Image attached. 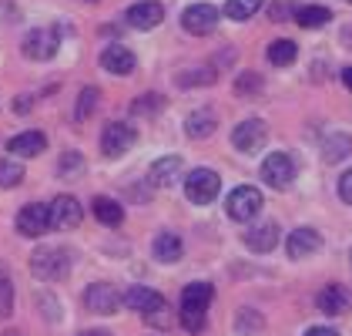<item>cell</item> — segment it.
Returning <instances> with one entry per match:
<instances>
[{
	"label": "cell",
	"instance_id": "7bdbcfd3",
	"mask_svg": "<svg viewBox=\"0 0 352 336\" xmlns=\"http://www.w3.org/2000/svg\"><path fill=\"white\" fill-rule=\"evenodd\" d=\"M0 276H7V269H3V262H0Z\"/></svg>",
	"mask_w": 352,
	"mask_h": 336
},
{
	"label": "cell",
	"instance_id": "4fadbf2b",
	"mask_svg": "<svg viewBox=\"0 0 352 336\" xmlns=\"http://www.w3.org/2000/svg\"><path fill=\"white\" fill-rule=\"evenodd\" d=\"M84 306L91 309V313H98V316H111V313H118V306H121V293L111 282H94L84 293Z\"/></svg>",
	"mask_w": 352,
	"mask_h": 336
},
{
	"label": "cell",
	"instance_id": "9a60e30c",
	"mask_svg": "<svg viewBox=\"0 0 352 336\" xmlns=\"http://www.w3.org/2000/svg\"><path fill=\"white\" fill-rule=\"evenodd\" d=\"M138 64V57L131 48H124V44H111L101 51V67L108 71V74H118V78H124V74H131Z\"/></svg>",
	"mask_w": 352,
	"mask_h": 336
},
{
	"label": "cell",
	"instance_id": "60d3db41",
	"mask_svg": "<svg viewBox=\"0 0 352 336\" xmlns=\"http://www.w3.org/2000/svg\"><path fill=\"white\" fill-rule=\"evenodd\" d=\"M78 336H111L108 330H84V333H78Z\"/></svg>",
	"mask_w": 352,
	"mask_h": 336
},
{
	"label": "cell",
	"instance_id": "83f0119b",
	"mask_svg": "<svg viewBox=\"0 0 352 336\" xmlns=\"http://www.w3.org/2000/svg\"><path fill=\"white\" fill-rule=\"evenodd\" d=\"M262 3H265V0H225V14H228L232 21H248L252 14L262 10Z\"/></svg>",
	"mask_w": 352,
	"mask_h": 336
},
{
	"label": "cell",
	"instance_id": "7c38bea8",
	"mask_svg": "<svg viewBox=\"0 0 352 336\" xmlns=\"http://www.w3.org/2000/svg\"><path fill=\"white\" fill-rule=\"evenodd\" d=\"M51 229V216H47V205L44 202H30L17 212V232L28 235V239H41L44 232Z\"/></svg>",
	"mask_w": 352,
	"mask_h": 336
},
{
	"label": "cell",
	"instance_id": "7a4b0ae2",
	"mask_svg": "<svg viewBox=\"0 0 352 336\" xmlns=\"http://www.w3.org/2000/svg\"><path fill=\"white\" fill-rule=\"evenodd\" d=\"M30 273L41 282H57L71 273V252L64 246H41L30 255Z\"/></svg>",
	"mask_w": 352,
	"mask_h": 336
},
{
	"label": "cell",
	"instance_id": "ee69618b",
	"mask_svg": "<svg viewBox=\"0 0 352 336\" xmlns=\"http://www.w3.org/2000/svg\"><path fill=\"white\" fill-rule=\"evenodd\" d=\"M346 3H352V0H346Z\"/></svg>",
	"mask_w": 352,
	"mask_h": 336
},
{
	"label": "cell",
	"instance_id": "8d00e7d4",
	"mask_svg": "<svg viewBox=\"0 0 352 336\" xmlns=\"http://www.w3.org/2000/svg\"><path fill=\"white\" fill-rule=\"evenodd\" d=\"M339 198L352 205V168L346 171V175H342V178H339Z\"/></svg>",
	"mask_w": 352,
	"mask_h": 336
},
{
	"label": "cell",
	"instance_id": "30bf717a",
	"mask_svg": "<svg viewBox=\"0 0 352 336\" xmlns=\"http://www.w3.org/2000/svg\"><path fill=\"white\" fill-rule=\"evenodd\" d=\"M47 216H51V229L67 232V229H78V225H81L84 209L74 196H57L54 202L47 205Z\"/></svg>",
	"mask_w": 352,
	"mask_h": 336
},
{
	"label": "cell",
	"instance_id": "ac0fdd59",
	"mask_svg": "<svg viewBox=\"0 0 352 336\" xmlns=\"http://www.w3.org/2000/svg\"><path fill=\"white\" fill-rule=\"evenodd\" d=\"M44 148H47V135H41V132H21L7 141V151L21 155V158H37V155H44Z\"/></svg>",
	"mask_w": 352,
	"mask_h": 336
},
{
	"label": "cell",
	"instance_id": "f6af8a7d",
	"mask_svg": "<svg viewBox=\"0 0 352 336\" xmlns=\"http://www.w3.org/2000/svg\"><path fill=\"white\" fill-rule=\"evenodd\" d=\"M349 262H352V255H349Z\"/></svg>",
	"mask_w": 352,
	"mask_h": 336
},
{
	"label": "cell",
	"instance_id": "5b68a950",
	"mask_svg": "<svg viewBox=\"0 0 352 336\" xmlns=\"http://www.w3.org/2000/svg\"><path fill=\"white\" fill-rule=\"evenodd\" d=\"M296 158L292 155H285V151H272L269 158L262 162V178L269 182L272 189H289L292 182H296Z\"/></svg>",
	"mask_w": 352,
	"mask_h": 336
},
{
	"label": "cell",
	"instance_id": "ba28073f",
	"mask_svg": "<svg viewBox=\"0 0 352 336\" xmlns=\"http://www.w3.org/2000/svg\"><path fill=\"white\" fill-rule=\"evenodd\" d=\"M121 306L135 309V313H141V316H158V313H164V296L158 293V289H151V286H131L124 296H121Z\"/></svg>",
	"mask_w": 352,
	"mask_h": 336
},
{
	"label": "cell",
	"instance_id": "f1b7e54d",
	"mask_svg": "<svg viewBox=\"0 0 352 336\" xmlns=\"http://www.w3.org/2000/svg\"><path fill=\"white\" fill-rule=\"evenodd\" d=\"M98 101H101V91L98 87H84L81 94H78V108H74V118L78 121H87L94 108H98Z\"/></svg>",
	"mask_w": 352,
	"mask_h": 336
},
{
	"label": "cell",
	"instance_id": "d6a6232c",
	"mask_svg": "<svg viewBox=\"0 0 352 336\" xmlns=\"http://www.w3.org/2000/svg\"><path fill=\"white\" fill-rule=\"evenodd\" d=\"M265 87V81H262V74H255V71H245V74H239V81H235V91L239 94H258Z\"/></svg>",
	"mask_w": 352,
	"mask_h": 336
},
{
	"label": "cell",
	"instance_id": "cb8c5ba5",
	"mask_svg": "<svg viewBox=\"0 0 352 336\" xmlns=\"http://www.w3.org/2000/svg\"><path fill=\"white\" fill-rule=\"evenodd\" d=\"M262 330H265V319L258 309L245 306L235 313V336H262Z\"/></svg>",
	"mask_w": 352,
	"mask_h": 336
},
{
	"label": "cell",
	"instance_id": "f35d334b",
	"mask_svg": "<svg viewBox=\"0 0 352 336\" xmlns=\"http://www.w3.org/2000/svg\"><path fill=\"white\" fill-rule=\"evenodd\" d=\"M14 112H17V114L30 112V98H24V94H21V98H17V105H14Z\"/></svg>",
	"mask_w": 352,
	"mask_h": 336
},
{
	"label": "cell",
	"instance_id": "6da1fadb",
	"mask_svg": "<svg viewBox=\"0 0 352 336\" xmlns=\"http://www.w3.org/2000/svg\"><path fill=\"white\" fill-rule=\"evenodd\" d=\"M212 303H215V286H212V282H188V286L182 289V309H178L182 330L201 333Z\"/></svg>",
	"mask_w": 352,
	"mask_h": 336
},
{
	"label": "cell",
	"instance_id": "bcb514c9",
	"mask_svg": "<svg viewBox=\"0 0 352 336\" xmlns=\"http://www.w3.org/2000/svg\"><path fill=\"white\" fill-rule=\"evenodd\" d=\"M91 3H94V0H91Z\"/></svg>",
	"mask_w": 352,
	"mask_h": 336
},
{
	"label": "cell",
	"instance_id": "9c48e42d",
	"mask_svg": "<svg viewBox=\"0 0 352 336\" xmlns=\"http://www.w3.org/2000/svg\"><path fill=\"white\" fill-rule=\"evenodd\" d=\"M265 141H269V128H265V121H258V118H248V121H242V125L232 132V145H235L242 155L262 151Z\"/></svg>",
	"mask_w": 352,
	"mask_h": 336
},
{
	"label": "cell",
	"instance_id": "44dd1931",
	"mask_svg": "<svg viewBox=\"0 0 352 336\" xmlns=\"http://www.w3.org/2000/svg\"><path fill=\"white\" fill-rule=\"evenodd\" d=\"M151 252H155V259L164 262V266H171V262H178L182 259V235H175V232H162V235H155V242H151Z\"/></svg>",
	"mask_w": 352,
	"mask_h": 336
},
{
	"label": "cell",
	"instance_id": "603a6c76",
	"mask_svg": "<svg viewBox=\"0 0 352 336\" xmlns=\"http://www.w3.org/2000/svg\"><path fill=\"white\" fill-rule=\"evenodd\" d=\"M91 209H94V219L101 225H108V229H118V225L124 222V209H121V202H114L108 196H98L91 202Z\"/></svg>",
	"mask_w": 352,
	"mask_h": 336
},
{
	"label": "cell",
	"instance_id": "1f68e13d",
	"mask_svg": "<svg viewBox=\"0 0 352 336\" xmlns=\"http://www.w3.org/2000/svg\"><path fill=\"white\" fill-rule=\"evenodd\" d=\"M84 171V158H81V151H64L60 155V165H57V175H81Z\"/></svg>",
	"mask_w": 352,
	"mask_h": 336
},
{
	"label": "cell",
	"instance_id": "4316f807",
	"mask_svg": "<svg viewBox=\"0 0 352 336\" xmlns=\"http://www.w3.org/2000/svg\"><path fill=\"white\" fill-rule=\"evenodd\" d=\"M298 57V44L296 41H272L269 44V61L275 67H289Z\"/></svg>",
	"mask_w": 352,
	"mask_h": 336
},
{
	"label": "cell",
	"instance_id": "ab89813d",
	"mask_svg": "<svg viewBox=\"0 0 352 336\" xmlns=\"http://www.w3.org/2000/svg\"><path fill=\"white\" fill-rule=\"evenodd\" d=\"M342 84L352 91V67H342Z\"/></svg>",
	"mask_w": 352,
	"mask_h": 336
},
{
	"label": "cell",
	"instance_id": "4dcf8cb0",
	"mask_svg": "<svg viewBox=\"0 0 352 336\" xmlns=\"http://www.w3.org/2000/svg\"><path fill=\"white\" fill-rule=\"evenodd\" d=\"M164 108L162 94H141L135 105H131V114H158Z\"/></svg>",
	"mask_w": 352,
	"mask_h": 336
},
{
	"label": "cell",
	"instance_id": "836d02e7",
	"mask_svg": "<svg viewBox=\"0 0 352 336\" xmlns=\"http://www.w3.org/2000/svg\"><path fill=\"white\" fill-rule=\"evenodd\" d=\"M195 84H215V71H185V74H178V87H195Z\"/></svg>",
	"mask_w": 352,
	"mask_h": 336
},
{
	"label": "cell",
	"instance_id": "d4e9b609",
	"mask_svg": "<svg viewBox=\"0 0 352 336\" xmlns=\"http://www.w3.org/2000/svg\"><path fill=\"white\" fill-rule=\"evenodd\" d=\"M352 155V138L346 135V132H336V135H329L322 145V158L329 162V165H336L339 158H349Z\"/></svg>",
	"mask_w": 352,
	"mask_h": 336
},
{
	"label": "cell",
	"instance_id": "277c9868",
	"mask_svg": "<svg viewBox=\"0 0 352 336\" xmlns=\"http://www.w3.org/2000/svg\"><path fill=\"white\" fill-rule=\"evenodd\" d=\"M262 192L258 189H252V185H239L228 202H225V212H228V219L232 222H252L258 212H262Z\"/></svg>",
	"mask_w": 352,
	"mask_h": 336
},
{
	"label": "cell",
	"instance_id": "74e56055",
	"mask_svg": "<svg viewBox=\"0 0 352 336\" xmlns=\"http://www.w3.org/2000/svg\"><path fill=\"white\" fill-rule=\"evenodd\" d=\"M305 336H339V333H336L332 326H316V330H309Z\"/></svg>",
	"mask_w": 352,
	"mask_h": 336
},
{
	"label": "cell",
	"instance_id": "2e32d148",
	"mask_svg": "<svg viewBox=\"0 0 352 336\" xmlns=\"http://www.w3.org/2000/svg\"><path fill=\"white\" fill-rule=\"evenodd\" d=\"M319 249H322V235L316 229H296V232H289V242H285L289 259H305V255H316Z\"/></svg>",
	"mask_w": 352,
	"mask_h": 336
},
{
	"label": "cell",
	"instance_id": "d6986e66",
	"mask_svg": "<svg viewBox=\"0 0 352 336\" xmlns=\"http://www.w3.org/2000/svg\"><path fill=\"white\" fill-rule=\"evenodd\" d=\"M178 175H182V158H178V155H164V158H158V162L151 165L148 182H151L155 189H168V185L178 182Z\"/></svg>",
	"mask_w": 352,
	"mask_h": 336
},
{
	"label": "cell",
	"instance_id": "e0dca14e",
	"mask_svg": "<svg viewBox=\"0 0 352 336\" xmlns=\"http://www.w3.org/2000/svg\"><path fill=\"white\" fill-rule=\"evenodd\" d=\"M316 306L322 309L325 316H342L352 309V296L346 286H325L322 293L316 296Z\"/></svg>",
	"mask_w": 352,
	"mask_h": 336
},
{
	"label": "cell",
	"instance_id": "e575fe53",
	"mask_svg": "<svg viewBox=\"0 0 352 336\" xmlns=\"http://www.w3.org/2000/svg\"><path fill=\"white\" fill-rule=\"evenodd\" d=\"M14 313V286L7 276H0V319H7Z\"/></svg>",
	"mask_w": 352,
	"mask_h": 336
},
{
	"label": "cell",
	"instance_id": "b9f144b4",
	"mask_svg": "<svg viewBox=\"0 0 352 336\" xmlns=\"http://www.w3.org/2000/svg\"><path fill=\"white\" fill-rule=\"evenodd\" d=\"M3 336H24V333H17V330H7V333H3Z\"/></svg>",
	"mask_w": 352,
	"mask_h": 336
},
{
	"label": "cell",
	"instance_id": "8fae6325",
	"mask_svg": "<svg viewBox=\"0 0 352 336\" xmlns=\"http://www.w3.org/2000/svg\"><path fill=\"white\" fill-rule=\"evenodd\" d=\"M182 28L188 30V34H195V37L212 34L218 28V7H212V3H191V7H185Z\"/></svg>",
	"mask_w": 352,
	"mask_h": 336
},
{
	"label": "cell",
	"instance_id": "d590c367",
	"mask_svg": "<svg viewBox=\"0 0 352 336\" xmlns=\"http://www.w3.org/2000/svg\"><path fill=\"white\" fill-rule=\"evenodd\" d=\"M37 306H41V313H44V319L60 323V303H57L51 293H41V296H37Z\"/></svg>",
	"mask_w": 352,
	"mask_h": 336
},
{
	"label": "cell",
	"instance_id": "484cf974",
	"mask_svg": "<svg viewBox=\"0 0 352 336\" xmlns=\"http://www.w3.org/2000/svg\"><path fill=\"white\" fill-rule=\"evenodd\" d=\"M296 21L305 30H319L332 21V10H329V7H319V3H309V7H298L296 10Z\"/></svg>",
	"mask_w": 352,
	"mask_h": 336
},
{
	"label": "cell",
	"instance_id": "3957f363",
	"mask_svg": "<svg viewBox=\"0 0 352 336\" xmlns=\"http://www.w3.org/2000/svg\"><path fill=\"white\" fill-rule=\"evenodd\" d=\"M218 192H221L218 171H212V168H195V171H188V178H185V196H188V202H195V205H212L218 198Z\"/></svg>",
	"mask_w": 352,
	"mask_h": 336
},
{
	"label": "cell",
	"instance_id": "8992f818",
	"mask_svg": "<svg viewBox=\"0 0 352 336\" xmlns=\"http://www.w3.org/2000/svg\"><path fill=\"white\" fill-rule=\"evenodd\" d=\"M60 48V30L57 28H34L24 37V57L30 61H51Z\"/></svg>",
	"mask_w": 352,
	"mask_h": 336
},
{
	"label": "cell",
	"instance_id": "f546056e",
	"mask_svg": "<svg viewBox=\"0 0 352 336\" xmlns=\"http://www.w3.org/2000/svg\"><path fill=\"white\" fill-rule=\"evenodd\" d=\"M24 182V165L17 162H0V189H14Z\"/></svg>",
	"mask_w": 352,
	"mask_h": 336
},
{
	"label": "cell",
	"instance_id": "5bb4252c",
	"mask_svg": "<svg viewBox=\"0 0 352 336\" xmlns=\"http://www.w3.org/2000/svg\"><path fill=\"white\" fill-rule=\"evenodd\" d=\"M124 21H128V28H135V30H151L164 21V7L158 0H141L135 7H128Z\"/></svg>",
	"mask_w": 352,
	"mask_h": 336
},
{
	"label": "cell",
	"instance_id": "7402d4cb",
	"mask_svg": "<svg viewBox=\"0 0 352 336\" xmlns=\"http://www.w3.org/2000/svg\"><path fill=\"white\" fill-rule=\"evenodd\" d=\"M215 128H218V118H215V112H208V108H198V112H191L188 118H185V132H188V138H195V141L215 135Z\"/></svg>",
	"mask_w": 352,
	"mask_h": 336
},
{
	"label": "cell",
	"instance_id": "52a82bcc",
	"mask_svg": "<svg viewBox=\"0 0 352 336\" xmlns=\"http://www.w3.org/2000/svg\"><path fill=\"white\" fill-rule=\"evenodd\" d=\"M135 141H138V132L131 128V125H124V121H111L108 128L101 132V151H104V158H121Z\"/></svg>",
	"mask_w": 352,
	"mask_h": 336
},
{
	"label": "cell",
	"instance_id": "ffe728a7",
	"mask_svg": "<svg viewBox=\"0 0 352 336\" xmlns=\"http://www.w3.org/2000/svg\"><path fill=\"white\" fill-rule=\"evenodd\" d=\"M242 239H245V246H248L252 252H272L275 249V242H278V225L275 222L252 225Z\"/></svg>",
	"mask_w": 352,
	"mask_h": 336
}]
</instances>
